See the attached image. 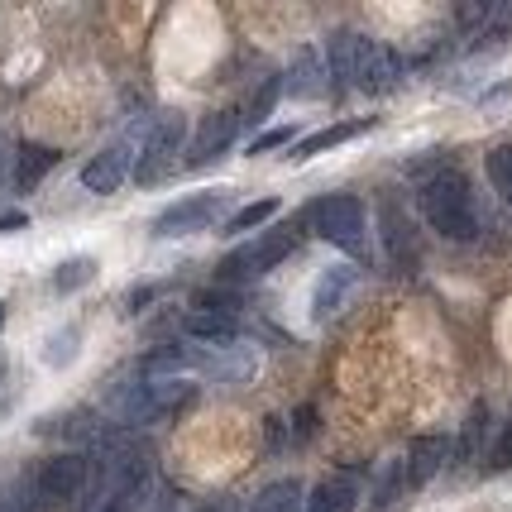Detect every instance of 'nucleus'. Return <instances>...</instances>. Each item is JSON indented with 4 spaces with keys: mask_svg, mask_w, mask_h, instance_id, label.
Returning <instances> with one entry per match:
<instances>
[{
    "mask_svg": "<svg viewBox=\"0 0 512 512\" xmlns=\"http://www.w3.org/2000/svg\"><path fill=\"white\" fill-rule=\"evenodd\" d=\"M326 72H331L340 87H359V91H393L407 77V63L379 39H364L355 29H335L326 39Z\"/></svg>",
    "mask_w": 512,
    "mask_h": 512,
    "instance_id": "nucleus-1",
    "label": "nucleus"
},
{
    "mask_svg": "<svg viewBox=\"0 0 512 512\" xmlns=\"http://www.w3.org/2000/svg\"><path fill=\"white\" fill-rule=\"evenodd\" d=\"M422 216L426 225L436 230V235H446V240H474L479 235V201H474V187L460 168H441V173H431L422 182Z\"/></svg>",
    "mask_w": 512,
    "mask_h": 512,
    "instance_id": "nucleus-2",
    "label": "nucleus"
},
{
    "mask_svg": "<svg viewBox=\"0 0 512 512\" xmlns=\"http://www.w3.org/2000/svg\"><path fill=\"white\" fill-rule=\"evenodd\" d=\"M307 221L312 230L326 240V245L345 249L350 259H364L369 254V225H364V201L359 197H321L307 206Z\"/></svg>",
    "mask_w": 512,
    "mask_h": 512,
    "instance_id": "nucleus-3",
    "label": "nucleus"
},
{
    "mask_svg": "<svg viewBox=\"0 0 512 512\" xmlns=\"http://www.w3.org/2000/svg\"><path fill=\"white\" fill-rule=\"evenodd\" d=\"M182 139H187V120H182L178 111L154 115L144 149L134 154V182H139V187H154V182L168 178L173 163H178V154H182Z\"/></svg>",
    "mask_w": 512,
    "mask_h": 512,
    "instance_id": "nucleus-4",
    "label": "nucleus"
},
{
    "mask_svg": "<svg viewBox=\"0 0 512 512\" xmlns=\"http://www.w3.org/2000/svg\"><path fill=\"white\" fill-rule=\"evenodd\" d=\"M292 249H297V230H292V225H278V230H268L259 240H249L245 249H235L221 268H225V278H254V273L278 268Z\"/></svg>",
    "mask_w": 512,
    "mask_h": 512,
    "instance_id": "nucleus-5",
    "label": "nucleus"
},
{
    "mask_svg": "<svg viewBox=\"0 0 512 512\" xmlns=\"http://www.w3.org/2000/svg\"><path fill=\"white\" fill-rule=\"evenodd\" d=\"M187 374H206L216 383H249L254 379V355L240 345H206V350H182Z\"/></svg>",
    "mask_w": 512,
    "mask_h": 512,
    "instance_id": "nucleus-6",
    "label": "nucleus"
},
{
    "mask_svg": "<svg viewBox=\"0 0 512 512\" xmlns=\"http://www.w3.org/2000/svg\"><path fill=\"white\" fill-rule=\"evenodd\" d=\"M221 206H225V192H197V197L168 206L154 221V235L158 240H178V235H192V230H206L221 216Z\"/></svg>",
    "mask_w": 512,
    "mask_h": 512,
    "instance_id": "nucleus-7",
    "label": "nucleus"
},
{
    "mask_svg": "<svg viewBox=\"0 0 512 512\" xmlns=\"http://www.w3.org/2000/svg\"><path fill=\"white\" fill-rule=\"evenodd\" d=\"M240 125H245V111H216L197 125V139H192V154H187V168H206L221 154H230V144L240 139Z\"/></svg>",
    "mask_w": 512,
    "mask_h": 512,
    "instance_id": "nucleus-8",
    "label": "nucleus"
},
{
    "mask_svg": "<svg viewBox=\"0 0 512 512\" xmlns=\"http://www.w3.org/2000/svg\"><path fill=\"white\" fill-rule=\"evenodd\" d=\"M125 178H134V149L120 139V144H106L101 154L91 158L87 168H82V187L96 192V197H111L125 187Z\"/></svg>",
    "mask_w": 512,
    "mask_h": 512,
    "instance_id": "nucleus-9",
    "label": "nucleus"
},
{
    "mask_svg": "<svg viewBox=\"0 0 512 512\" xmlns=\"http://www.w3.org/2000/svg\"><path fill=\"white\" fill-rule=\"evenodd\" d=\"M182 335L197 340V345H230L240 335V321L225 302H197L182 312Z\"/></svg>",
    "mask_w": 512,
    "mask_h": 512,
    "instance_id": "nucleus-10",
    "label": "nucleus"
},
{
    "mask_svg": "<svg viewBox=\"0 0 512 512\" xmlns=\"http://www.w3.org/2000/svg\"><path fill=\"white\" fill-rule=\"evenodd\" d=\"M455 455V441L450 436H422V441H412L407 446V460H402V479H407V493L412 489H426L441 469H446V460Z\"/></svg>",
    "mask_w": 512,
    "mask_h": 512,
    "instance_id": "nucleus-11",
    "label": "nucleus"
},
{
    "mask_svg": "<svg viewBox=\"0 0 512 512\" xmlns=\"http://www.w3.org/2000/svg\"><path fill=\"white\" fill-rule=\"evenodd\" d=\"M331 72H326V58L316 53V48H297L292 53V67H288V82H283V91L288 96H297V101H316V96H326V82Z\"/></svg>",
    "mask_w": 512,
    "mask_h": 512,
    "instance_id": "nucleus-12",
    "label": "nucleus"
},
{
    "mask_svg": "<svg viewBox=\"0 0 512 512\" xmlns=\"http://www.w3.org/2000/svg\"><path fill=\"white\" fill-rule=\"evenodd\" d=\"M355 283H359V273L350 264L326 268V273L316 278V292H312V316H316V321H331V316L340 312L345 302H350Z\"/></svg>",
    "mask_w": 512,
    "mask_h": 512,
    "instance_id": "nucleus-13",
    "label": "nucleus"
},
{
    "mask_svg": "<svg viewBox=\"0 0 512 512\" xmlns=\"http://www.w3.org/2000/svg\"><path fill=\"white\" fill-rule=\"evenodd\" d=\"M369 125H374V120H340V125H326V130L297 139L288 158H292V163H302V158L326 154V149H335V144H350V139H359V134H369Z\"/></svg>",
    "mask_w": 512,
    "mask_h": 512,
    "instance_id": "nucleus-14",
    "label": "nucleus"
},
{
    "mask_svg": "<svg viewBox=\"0 0 512 512\" xmlns=\"http://www.w3.org/2000/svg\"><path fill=\"white\" fill-rule=\"evenodd\" d=\"M355 479L350 474H331V479H321L312 493H307V508L302 512H355Z\"/></svg>",
    "mask_w": 512,
    "mask_h": 512,
    "instance_id": "nucleus-15",
    "label": "nucleus"
},
{
    "mask_svg": "<svg viewBox=\"0 0 512 512\" xmlns=\"http://www.w3.org/2000/svg\"><path fill=\"white\" fill-rule=\"evenodd\" d=\"M53 163H58V149H48V144H24L20 154H15V187H20V192H34V187L53 173Z\"/></svg>",
    "mask_w": 512,
    "mask_h": 512,
    "instance_id": "nucleus-16",
    "label": "nucleus"
},
{
    "mask_svg": "<svg viewBox=\"0 0 512 512\" xmlns=\"http://www.w3.org/2000/svg\"><path fill=\"white\" fill-rule=\"evenodd\" d=\"M302 508H307V493H302L297 479H278V484L254 493V503H249V512H302Z\"/></svg>",
    "mask_w": 512,
    "mask_h": 512,
    "instance_id": "nucleus-17",
    "label": "nucleus"
},
{
    "mask_svg": "<svg viewBox=\"0 0 512 512\" xmlns=\"http://www.w3.org/2000/svg\"><path fill=\"white\" fill-rule=\"evenodd\" d=\"M484 168H489V182H493V192H498V201L512 206V144H498V149L484 158Z\"/></svg>",
    "mask_w": 512,
    "mask_h": 512,
    "instance_id": "nucleus-18",
    "label": "nucleus"
},
{
    "mask_svg": "<svg viewBox=\"0 0 512 512\" xmlns=\"http://www.w3.org/2000/svg\"><path fill=\"white\" fill-rule=\"evenodd\" d=\"M273 216H278V197L249 201V206H240V211L225 221V230H230V235H240V230H254V225H268Z\"/></svg>",
    "mask_w": 512,
    "mask_h": 512,
    "instance_id": "nucleus-19",
    "label": "nucleus"
},
{
    "mask_svg": "<svg viewBox=\"0 0 512 512\" xmlns=\"http://www.w3.org/2000/svg\"><path fill=\"white\" fill-rule=\"evenodd\" d=\"M91 278H96V259H67L58 273H53V292H77V288H87Z\"/></svg>",
    "mask_w": 512,
    "mask_h": 512,
    "instance_id": "nucleus-20",
    "label": "nucleus"
},
{
    "mask_svg": "<svg viewBox=\"0 0 512 512\" xmlns=\"http://www.w3.org/2000/svg\"><path fill=\"white\" fill-rule=\"evenodd\" d=\"M489 436V407H474L465 422V441H460V460H479V441Z\"/></svg>",
    "mask_w": 512,
    "mask_h": 512,
    "instance_id": "nucleus-21",
    "label": "nucleus"
},
{
    "mask_svg": "<svg viewBox=\"0 0 512 512\" xmlns=\"http://www.w3.org/2000/svg\"><path fill=\"white\" fill-rule=\"evenodd\" d=\"M493 469H512V417L503 422V436L493 441V455H489Z\"/></svg>",
    "mask_w": 512,
    "mask_h": 512,
    "instance_id": "nucleus-22",
    "label": "nucleus"
},
{
    "mask_svg": "<svg viewBox=\"0 0 512 512\" xmlns=\"http://www.w3.org/2000/svg\"><path fill=\"white\" fill-rule=\"evenodd\" d=\"M278 87H283V82H264V87H259V96L245 106V120H264L268 106H273V96H278Z\"/></svg>",
    "mask_w": 512,
    "mask_h": 512,
    "instance_id": "nucleus-23",
    "label": "nucleus"
},
{
    "mask_svg": "<svg viewBox=\"0 0 512 512\" xmlns=\"http://www.w3.org/2000/svg\"><path fill=\"white\" fill-rule=\"evenodd\" d=\"M72 340H77V331L53 335V340H48V364H67V359H72Z\"/></svg>",
    "mask_w": 512,
    "mask_h": 512,
    "instance_id": "nucleus-24",
    "label": "nucleus"
},
{
    "mask_svg": "<svg viewBox=\"0 0 512 512\" xmlns=\"http://www.w3.org/2000/svg\"><path fill=\"white\" fill-rule=\"evenodd\" d=\"M288 139H292V130H268L249 144V154H268V149H278V144H288Z\"/></svg>",
    "mask_w": 512,
    "mask_h": 512,
    "instance_id": "nucleus-25",
    "label": "nucleus"
},
{
    "mask_svg": "<svg viewBox=\"0 0 512 512\" xmlns=\"http://www.w3.org/2000/svg\"><path fill=\"white\" fill-rule=\"evenodd\" d=\"M24 211H5V216H0V235H15V230H24Z\"/></svg>",
    "mask_w": 512,
    "mask_h": 512,
    "instance_id": "nucleus-26",
    "label": "nucleus"
},
{
    "mask_svg": "<svg viewBox=\"0 0 512 512\" xmlns=\"http://www.w3.org/2000/svg\"><path fill=\"white\" fill-rule=\"evenodd\" d=\"M197 512H240V503H235V498H211V503H201Z\"/></svg>",
    "mask_w": 512,
    "mask_h": 512,
    "instance_id": "nucleus-27",
    "label": "nucleus"
},
{
    "mask_svg": "<svg viewBox=\"0 0 512 512\" xmlns=\"http://www.w3.org/2000/svg\"><path fill=\"white\" fill-rule=\"evenodd\" d=\"M0 512H15V508H10V503H5V498H0Z\"/></svg>",
    "mask_w": 512,
    "mask_h": 512,
    "instance_id": "nucleus-28",
    "label": "nucleus"
},
{
    "mask_svg": "<svg viewBox=\"0 0 512 512\" xmlns=\"http://www.w3.org/2000/svg\"><path fill=\"white\" fill-rule=\"evenodd\" d=\"M0 326H5V302H0Z\"/></svg>",
    "mask_w": 512,
    "mask_h": 512,
    "instance_id": "nucleus-29",
    "label": "nucleus"
}]
</instances>
